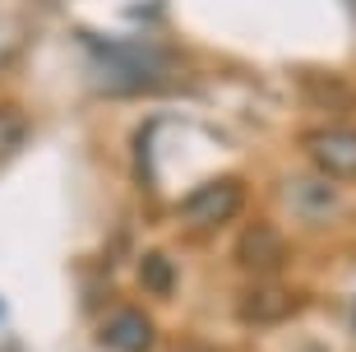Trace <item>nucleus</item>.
Returning a JSON list of instances; mask_svg holds the SVG:
<instances>
[{"instance_id": "1", "label": "nucleus", "mask_w": 356, "mask_h": 352, "mask_svg": "<svg viewBox=\"0 0 356 352\" xmlns=\"http://www.w3.org/2000/svg\"><path fill=\"white\" fill-rule=\"evenodd\" d=\"M245 204V181L241 176H213V181L195 185L190 195L176 204V222H181L185 232H218L227 222L241 213Z\"/></svg>"}, {"instance_id": "2", "label": "nucleus", "mask_w": 356, "mask_h": 352, "mask_svg": "<svg viewBox=\"0 0 356 352\" xmlns=\"http://www.w3.org/2000/svg\"><path fill=\"white\" fill-rule=\"evenodd\" d=\"M301 148L324 181H356V125H319L305 130Z\"/></svg>"}, {"instance_id": "3", "label": "nucleus", "mask_w": 356, "mask_h": 352, "mask_svg": "<svg viewBox=\"0 0 356 352\" xmlns=\"http://www.w3.org/2000/svg\"><path fill=\"white\" fill-rule=\"evenodd\" d=\"M277 199H282V209H291L296 218H305V222H333V218H343V195L333 190V181L310 176V171L287 176V181L277 185Z\"/></svg>"}, {"instance_id": "4", "label": "nucleus", "mask_w": 356, "mask_h": 352, "mask_svg": "<svg viewBox=\"0 0 356 352\" xmlns=\"http://www.w3.org/2000/svg\"><path fill=\"white\" fill-rule=\"evenodd\" d=\"M236 311L245 325L268 329V325H282V320H291V315L301 311V292L291 283H277V278H259V283H250L241 292Z\"/></svg>"}, {"instance_id": "5", "label": "nucleus", "mask_w": 356, "mask_h": 352, "mask_svg": "<svg viewBox=\"0 0 356 352\" xmlns=\"http://www.w3.org/2000/svg\"><path fill=\"white\" fill-rule=\"evenodd\" d=\"M236 264L250 269V274H259V278H273L287 264V236L277 232L273 222H250L236 236Z\"/></svg>"}, {"instance_id": "6", "label": "nucleus", "mask_w": 356, "mask_h": 352, "mask_svg": "<svg viewBox=\"0 0 356 352\" xmlns=\"http://www.w3.org/2000/svg\"><path fill=\"white\" fill-rule=\"evenodd\" d=\"M97 343H102L106 352H153L158 329H153V320H148L139 306H120V311H111L102 320Z\"/></svg>"}, {"instance_id": "7", "label": "nucleus", "mask_w": 356, "mask_h": 352, "mask_svg": "<svg viewBox=\"0 0 356 352\" xmlns=\"http://www.w3.org/2000/svg\"><path fill=\"white\" fill-rule=\"evenodd\" d=\"M97 66L111 75V89H125V93L144 89L162 75L158 52H148V47H106V61H97Z\"/></svg>"}, {"instance_id": "8", "label": "nucleus", "mask_w": 356, "mask_h": 352, "mask_svg": "<svg viewBox=\"0 0 356 352\" xmlns=\"http://www.w3.org/2000/svg\"><path fill=\"white\" fill-rule=\"evenodd\" d=\"M296 84H305L319 107H338V112L352 107V84L338 79V75H329V70H296Z\"/></svg>"}, {"instance_id": "9", "label": "nucleus", "mask_w": 356, "mask_h": 352, "mask_svg": "<svg viewBox=\"0 0 356 352\" xmlns=\"http://www.w3.org/2000/svg\"><path fill=\"white\" fill-rule=\"evenodd\" d=\"M139 283L153 292V297H172L176 292V264L162 255V250H148L139 260Z\"/></svg>"}, {"instance_id": "10", "label": "nucleus", "mask_w": 356, "mask_h": 352, "mask_svg": "<svg viewBox=\"0 0 356 352\" xmlns=\"http://www.w3.org/2000/svg\"><path fill=\"white\" fill-rule=\"evenodd\" d=\"M24 139H28V116L19 112V107L0 102V162L19 153V148H24Z\"/></svg>"}, {"instance_id": "11", "label": "nucleus", "mask_w": 356, "mask_h": 352, "mask_svg": "<svg viewBox=\"0 0 356 352\" xmlns=\"http://www.w3.org/2000/svg\"><path fill=\"white\" fill-rule=\"evenodd\" d=\"M167 352H213V348H204V343H176V348H167Z\"/></svg>"}, {"instance_id": "12", "label": "nucleus", "mask_w": 356, "mask_h": 352, "mask_svg": "<svg viewBox=\"0 0 356 352\" xmlns=\"http://www.w3.org/2000/svg\"><path fill=\"white\" fill-rule=\"evenodd\" d=\"M10 52H14V47H10V38H0V70L10 66Z\"/></svg>"}, {"instance_id": "13", "label": "nucleus", "mask_w": 356, "mask_h": 352, "mask_svg": "<svg viewBox=\"0 0 356 352\" xmlns=\"http://www.w3.org/2000/svg\"><path fill=\"white\" fill-rule=\"evenodd\" d=\"M0 320H5V301H0Z\"/></svg>"}]
</instances>
